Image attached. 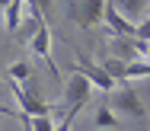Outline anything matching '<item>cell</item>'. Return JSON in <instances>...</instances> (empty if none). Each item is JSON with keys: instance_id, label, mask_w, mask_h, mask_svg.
Returning a JSON list of instances; mask_svg holds the SVG:
<instances>
[{"instance_id": "6da1fadb", "label": "cell", "mask_w": 150, "mask_h": 131, "mask_svg": "<svg viewBox=\"0 0 150 131\" xmlns=\"http://www.w3.org/2000/svg\"><path fill=\"white\" fill-rule=\"evenodd\" d=\"M109 106L115 109V115H128V118H134V122H144V118H147L144 102H141V96H137L131 86H121V90H115V93L109 96Z\"/></svg>"}, {"instance_id": "7a4b0ae2", "label": "cell", "mask_w": 150, "mask_h": 131, "mask_svg": "<svg viewBox=\"0 0 150 131\" xmlns=\"http://www.w3.org/2000/svg\"><path fill=\"white\" fill-rule=\"evenodd\" d=\"M67 16L74 19V26L90 29L99 19H105V3L102 0H74V3H67Z\"/></svg>"}, {"instance_id": "3957f363", "label": "cell", "mask_w": 150, "mask_h": 131, "mask_svg": "<svg viewBox=\"0 0 150 131\" xmlns=\"http://www.w3.org/2000/svg\"><path fill=\"white\" fill-rule=\"evenodd\" d=\"M74 70H77V74H83L93 86H99L102 93H115V80L105 74V67H102V64H96L90 55L77 51V64H74Z\"/></svg>"}, {"instance_id": "277c9868", "label": "cell", "mask_w": 150, "mask_h": 131, "mask_svg": "<svg viewBox=\"0 0 150 131\" xmlns=\"http://www.w3.org/2000/svg\"><path fill=\"white\" fill-rule=\"evenodd\" d=\"M29 48H32V55H35V58H42V61H45L48 74H51V80L61 83V70H58V64H54V58H51V32H48V26H45V23L38 26V32H35V35H29Z\"/></svg>"}, {"instance_id": "5b68a950", "label": "cell", "mask_w": 150, "mask_h": 131, "mask_svg": "<svg viewBox=\"0 0 150 131\" xmlns=\"http://www.w3.org/2000/svg\"><path fill=\"white\" fill-rule=\"evenodd\" d=\"M90 93H93V83L83 77V74H70L67 77V86H64V102L70 106V109H83L86 106V99H90Z\"/></svg>"}, {"instance_id": "8992f818", "label": "cell", "mask_w": 150, "mask_h": 131, "mask_svg": "<svg viewBox=\"0 0 150 131\" xmlns=\"http://www.w3.org/2000/svg\"><path fill=\"white\" fill-rule=\"evenodd\" d=\"M105 26L112 29L115 38H137V26L128 16H121L118 3H105Z\"/></svg>"}, {"instance_id": "52a82bcc", "label": "cell", "mask_w": 150, "mask_h": 131, "mask_svg": "<svg viewBox=\"0 0 150 131\" xmlns=\"http://www.w3.org/2000/svg\"><path fill=\"white\" fill-rule=\"evenodd\" d=\"M29 6L23 3V0H10V3H3V29L6 32H23V13H26Z\"/></svg>"}, {"instance_id": "ba28073f", "label": "cell", "mask_w": 150, "mask_h": 131, "mask_svg": "<svg viewBox=\"0 0 150 131\" xmlns=\"http://www.w3.org/2000/svg\"><path fill=\"white\" fill-rule=\"evenodd\" d=\"M112 58H118L125 64H134L141 58L137 51V38H112Z\"/></svg>"}, {"instance_id": "9c48e42d", "label": "cell", "mask_w": 150, "mask_h": 131, "mask_svg": "<svg viewBox=\"0 0 150 131\" xmlns=\"http://www.w3.org/2000/svg\"><path fill=\"white\" fill-rule=\"evenodd\" d=\"M99 64L105 67V74H109L115 83H125V80H128V64H125V61L112 58V55H102V61H99Z\"/></svg>"}, {"instance_id": "30bf717a", "label": "cell", "mask_w": 150, "mask_h": 131, "mask_svg": "<svg viewBox=\"0 0 150 131\" xmlns=\"http://www.w3.org/2000/svg\"><path fill=\"white\" fill-rule=\"evenodd\" d=\"M93 125H96V128H118V115H115V109H112L109 102H102V106L93 112Z\"/></svg>"}, {"instance_id": "8fae6325", "label": "cell", "mask_w": 150, "mask_h": 131, "mask_svg": "<svg viewBox=\"0 0 150 131\" xmlns=\"http://www.w3.org/2000/svg\"><path fill=\"white\" fill-rule=\"evenodd\" d=\"M118 10H121V16H128V19L134 23V19H141V16L147 13V3H134V0H121V3H118ZM141 23H144V19H141ZM134 26H137V23H134Z\"/></svg>"}, {"instance_id": "7c38bea8", "label": "cell", "mask_w": 150, "mask_h": 131, "mask_svg": "<svg viewBox=\"0 0 150 131\" xmlns=\"http://www.w3.org/2000/svg\"><path fill=\"white\" fill-rule=\"evenodd\" d=\"M29 74H32V70H29L26 61H13V64L6 67V80H13V83H19V86L29 80Z\"/></svg>"}, {"instance_id": "4fadbf2b", "label": "cell", "mask_w": 150, "mask_h": 131, "mask_svg": "<svg viewBox=\"0 0 150 131\" xmlns=\"http://www.w3.org/2000/svg\"><path fill=\"white\" fill-rule=\"evenodd\" d=\"M23 118V125L29 131H58V125L51 122V115H42V118H26V115H19Z\"/></svg>"}]
</instances>
